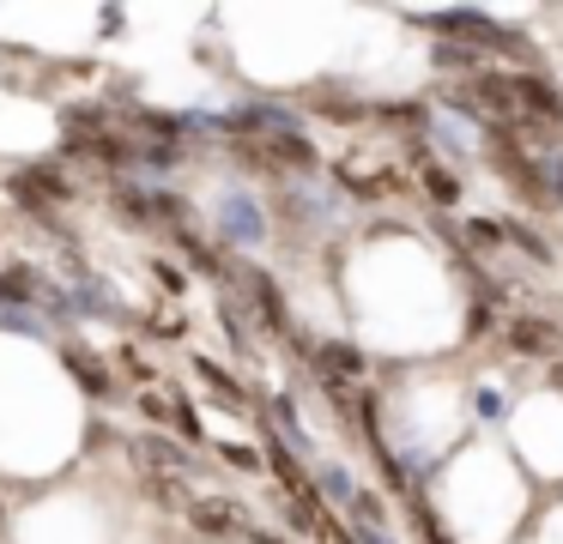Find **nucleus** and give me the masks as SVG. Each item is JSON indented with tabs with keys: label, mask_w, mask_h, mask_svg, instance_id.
<instances>
[{
	"label": "nucleus",
	"mask_w": 563,
	"mask_h": 544,
	"mask_svg": "<svg viewBox=\"0 0 563 544\" xmlns=\"http://www.w3.org/2000/svg\"><path fill=\"white\" fill-rule=\"evenodd\" d=\"M224 230H231L236 242H261V230H267V224H261V212L243 200V193H231V200H224Z\"/></svg>",
	"instance_id": "1"
},
{
	"label": "nucleus",
	"mask_w": 563,
	"mask_h": 544,
	"mask_svg": "<svg viewBox=\"0 0 563 544\" xmlns=\"http://www.w3.org/2000/svg\"><path fill=\"white\" fill-rule=\"evenodd\" d=\"M195 520H200V532H236V526H243V514H236V508L231 502H200L195 508Z\"/></svg>",
	"instance_id": "2"
},
{
	"label": "nucleus",
	"mask_w": 563,
	"mask_h": 544,
	"mask_svg": "<svg viewBox=\"0 0 563 544\" xmlns=\"http://www.w3.org/2000/svg\"><path fill=\"white\" fill-rule=\"evenodd\" d=\"M539 181L551 188V200H563V145H551V152H539Z\"/></svg>",
	"instance_id": "3"
},
{
	"label": "nucleus",
	"mask_w": 563,
	"mask_h": 544,
	"mask_svg": "<svg viewBox=\"0 0 563 544\" xmlns=\"http://www.w3.org/2000/svg\"><path fill=\"white\" fill-rule=\"evenodd\" d=\"M521 345L527 351H558V333H551V326H521Z\"/></svg>",
	"instance_id": "4"
}]
</instances>
